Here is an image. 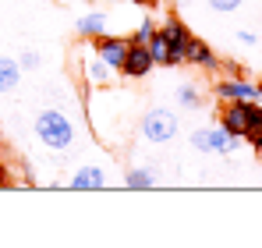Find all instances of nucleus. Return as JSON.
<instances>
[{
    "mask_svg": "<svg viewBox=\"0 0 262 248\" xmlns=\"http://www.w3.org/2000/svg\"><path fill=\"white\" fill-rule=\"evenodd\" d=\"M145 46H149V53H152V64H156V68H170V43H167V36H163L160 29H156V36L145 43Z\"/></svg>",
    "mask_w": 262,
    "mask_h": 248,
    "instance_id": "nucleus-17",
    "label": "nucleus"
},
{
    "mask_svg": "<svg viewBox=\"0 0 262 248\" xmlns=\"http://www.w3.org/2000/svg\"><path fill=\"white\" fill-rule=\"evenodd\" d=\"M209 4V11H216V14H234V11H241L248 0H206Z\"/></svg>",
    "mask_w": 262,
    "mask_h": 248,
    "instance_id": "nucleus-20",
    "label": "nucleus"
},
{
    "mask_svg": "<svg viewBox=\"0 0 262 248\" xmlns=\"http://www.w3.org/2000/svg\"><path fill=\"white\" fill-rule=\"evenodd\" d=\"M177 4H181V7H191V4H195V0H177Z\"/></svg>",
    "mask_w": 262,
    "mask_h": 248,
    "instance_id": "nucleus-23",
    "label": "nucleus"
},
{
    "mask_svg": "<svg viewBox=\"0 0 262 248\" xmlns=\"http://www.w3.org/2000/svg\"><path fill=\"white\" fill-rule=\"evenodd\" d=\"M92 43V53H99L110 68H117L121 71V64H124V53H128V36H114V32H103V36H96Z\"/></svg>",
    "mask_w": 262,
    "mask_h": 248,
    "instance_id": "nucleus-7",
    "label": "nucleus"
},
{
    "mask_svg": "<svg viewBox=\"0 0 262 248\" xmlns=\"http://www.w3.org/2000/svg\"><path fill=\"white\" fill-rule=\"evenodd\" d=\"M177 131H181V117H177L174 110H167V107H149V110L142 114V121H138V135H142L149 146H167V142H174Z\"/></svg>",
    "mask_w": 262,
    "mask_h": 248,
    "instance_id": "nucleus-2",
    "label": "nucleus"
},
{
    "mask_svg": "<svg viewBox=\"0 0 262 248\" xmlns=\"http://www.w3.org/2000/svg\"><path fill=\"white\" fill-rule=\"evenodd\" d=\"M191 146L199 149V153H216V156H230V153H237L241 149V138H234V135H227L223 128H199V131H191Z\"/></svg>",
    "mask_w": 262,
    "mask_h": 248,
    "instance_id": "nucleus-4",
    "label": "nucleus"
},
{
    "mask_svg": "<svg viewBox=\"0 0 262 248\" xmlns=\"http://www.w3.org/2000/svg\"><path fill=\"white\" fill-rule=\"evenodd\" d=\"M7 184H11V174H7V167L0 163V188H7Z\"/></svg>",
    "mask_w": 262,
    "mask_h": 248,
    "instance_id": "nucleus-22",
    "label": "nucleus"
},
{
    "mask_svg": "<svg viewBox=\"0 0 262 248\" xmlns=\"http://www.w3.org/2000/svg\"><path fill=\"white\" fill-rule=\"evenodd\" d=\"M160 32L170 43V68H181V64L188 60V46L195 39L191 29H188V22H184L181 14H167V18L160 22Z\"/></svg>",
    "mask_w": 262,
    "mask_h": 248,
    "instance_id": "nucleus-3",
    "label": "nucleus"
},
{
    "mask_svg": "<svg viewBox=\"0 0 262 248\" xmlns=\"http://www.w3.org/2000/svg\"><path fill=\"white\" fill-rule=\"evenodd\" d=\"M213 96H216L220 103H227V99H252V103H259V85L248 82V78L237 71V75H230V78H216Z\"/></svg>",
    "mask_w": 262,
    "mask_h": 248,
    "instance_id": "nucleus-5",
    "label": "nucleus"
},
{
    "mask_svg": "<svg viewBox=\"0 0 262 248\" xmlns=\"http://www.w3.org/2000/svg\"><path fill=\"white\" fill-rule=\"evenodd\" d=\"M68 188L71 192H99V188H106V170L99 163H82L68 177Z\"/></svg>",
    "mask_w": 262,
    "mask_h": 248,
    "instance_id": "nucleus-10",
    "label": "nucleus"
},
{
    "mask_svg": "<svg viewBox=\"0 0 262 248\" xmlns=\"http://www.w3.org/2000/svg\"><path fill=\"white\" fill-rule=\"evenodd\" d=\"M18 64H21V71H39L43 68V53L39 50H21V57H18Z\"/></svg>",
    "mask_w": 262,
    "mask_h": 248,
    "instance_id": "nucleus-19",
    "label": "nucleus"
},
{
    "mask_svg": "<svg viewBox=\"0 0 262 248\" xmlns=\"http://www.w3.org/2000/svg\"><path fill=\"white\" fill-rule=\"evenodd\" d=\"M241 142H248L255 153L262 156V103H248V114H245V135Z\"/></svg>",
    "mask_w": 262,
    "mask_h": 248,
    "instance_id": "nucleus-13",
    "label": "nucleus"
},
{
    "mask_svg": "<svg viewBox=\"0 0 262 248\" xmlns=\"http://www.w3.org/2000/svg\"><path fill=\"white\" fill-rule=\"evenodd\" d=\"M21 64L18 57H0V96H11L18 85H21Z\"/></svg>",
    "mask_w": 262,
    "mask_h": 248,
    "instance_id": "nucleus-14",
    "label": "nucleus"
},
{
    "mask_svg": "<svg viewBox=\"0 0 262 248\" xmlns=\"http://www.w3.org/2000/svg\"><path fill=\"white\" fill-rule=\"evenodd\" d=\"M174 99L181 103V110H199L202 107V92H199L195 82H181L174 89Z\"/></svg>",
    "mask_w": 262,
    "mask_h": 248,
    "instance_id": "nucleus-16",
    "label": "nucleus"
},
{
    "mask_svg": "<svg viewBox=\"0 0 262 248\" xmlns=\"http://www.w3.org/2000/svg\"><path fill=\"white\" fill-rule=\"evenodd\" d=\"M156 29H160V22H152V14H145V18H138V29L131 32L128 39L131 43H149L152 36H156Z\"/></svg>",
    "mask_w": 262,
    "mask_h": 248,
    "instance_id": "nucleus-18",
    "label": "nucleus"
},
{
    "mask_svg": "<svg viewBox=\"0 0 262 248\" xmlns=\"http://www.w3.org/2000/svg\"><path fill=\"white\" fill-rule=\"evenodd\" d=\"M32 131H36L39 146L50 149V153H68V149H75V138H78L75 121L60 107H43L32 121Z\"/></svg>",
    "mask_w": 262,
    "mask_h": 248,
    "instance_id": "nucleus-1",
    "label": "nucleus"
},
{
    "mask_svg": "<svg viewBox=\"0 0 262 248\" xmlns=\"http://www.w3.org/2000/svg\"><path fill=\"white\" fill-rule=\"evenodd\" d=\"M248 103H252V99H227V103H220V128H223L227 135H234V138L245 135V114H248Z\"/></svg>",
    "mask_w": 262,
    "mask_h": 248,
    "instance_id": "nucleus-9",
    "label": "nucleus"
},
{
    "mask_svg": "<svg viewBox=\"0 0 262 248\" xmlns=\"http://www.w3.org/2000/svg\"><path fill=\"white\" fill-rule=\"evenodd\" d=\"M106 25H110V14L106 11H89V14H82L75 22V36L78 39H96V36L106 32Z\"/></svg>",
    "mask_w": 262,
    "mask_h": 248,
    "instance_id": "nucleus-11",
    "label": "nucleus"
},
{
    "mask_svg": "<svg viewBox=\"0 0 262 248\" xmlns=\"http://www.w3.org/2000/svg\"><path fill=\"white\" fill-rule=\"evenodd\" d=\"M152 68H156V64H152L149 46H145V43H128V53H124V64H121V75L138 82V78H145Z\"/></svg>",
    "mask_w": 262,
    "mask_h": 248,
    "instance_id": "nucleus-8",
    "label": "nucleus"
},
{
    "mask_svg": "<svg viewBox=\"0 0 262 248\" xmlns=\"http://www.w3.org/2000/svg\"><path fill=\"white\" fill-rule=\"evenodd\" d=\"M0 149H4V135H0Z\"/></svg>",
    "mask_w": 262,
    "mask_h": 248,
    "instance_id": "nucleus-24",
    "label": "nucleus"
},
{
    "mask_svg": "<svg viewBox=\"0 0 262 248\" xmlns=\"http://www.w3.org/2000/svg\"><path fill=\"white\" fill-rule=\"evenodd\" d=\"M124 188L128 192H152L156 188V174L149 167H128L124 170Z\"/></svg>",
    "mask_w": 262,
    "mask_h": 248,
    "instance_id": "nucleus-15",
    "label": "nucleus"
},
{
    "mask_svg": "<svg viewBox=\"0 0 262 248\" xmlns=\"http://www.w3.org/2000/svg\"><path fill=\"white\" fill-rule=\"evenodd\" d=\"M184 64L202 68V71H216L220 57H216V50H213L206 39H191V46H188V60H184Z\"/></svg>",
    "mask_w": 262,
    "mask_h": 248,
    "instance_id": "nucleus-12",
    "label": "nucleus"
},
{
    "mask_svg": "<svg viewBox=\"0 0 262 248\" xmlns=\"http://www.w3.org/2000/svg\"><path fill=\"white\" fill-rule=\"evenodd\" d=\"M82 78H85L89 89H110L114 78H117V68H110L99 53L89 50L85 57H82Z\"/></svg>",
    "mask_w": 262,
    "mask_h": 248,
    "instance_id": "nucleus-6",
    "label": "nucleus"
},
{
    "mask_svg": "<svg viewBox=\"0 0 262 248\" xmlns=\"http://www.w3.org/2000/svg\"><path fill=\"white\" fill-rule=\"evenodd\" d=\"M237 43H245V46H259V36L245 29V32H237Z\"/></svg>",
    "mask_w": 262,
    "mask_h": 248,
    "instance_id": "nucleus-21",
    "label": "nucleus"
}]
</instances>
